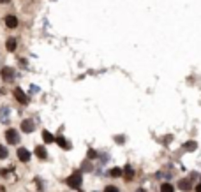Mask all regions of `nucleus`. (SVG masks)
<instances>
[{"instance_id":"obj_19","label":"nucleus","mask_w":201,"mask_h":192,"mask_svg":"<svg viewBox=\"0 0 201 192\" xmlns=\"http://www.w3.org/2000/svg\"><path fill=\"white\" fill-rule=\"evenodd\" d=\"M88 159H97V152H95L94 148L88 150Z\"/></svg>"},{"instance_id":"obj_23","label":"nucleus","mask_w":201,"mask_h":192,"mask_svg":"<svg viewBox=\"0 0 201 192\" xmlns=\"http://www.w3.org/2000/svg\"><path fill=\"white\" fill-rule=\"evenodd\" d=\"M11 0H0V4H9Z\"/></svg>"},{"instance_id":"obj_21","label":"nucleus","mask_w":201,"mask_h":192,"mask_svg":"<svg viewBox=\"0 0 201 192\" xmlns=\"http://www.w3.org/2000/svg\"><path fill=\"white\" fill-rule=\"evenodd\" d=\"M92 167H90V164L88 162H83V171H90Z\"/></svg>"},{"instance_id":"obj_3","label":"nucleus","mask_w":201,"mask_h":192,"mask_svg":"<svg viewBox=\"0 0 201 192\" xmlns=\"http://www.w3.org/2000/svg\"><path fill=\"white\" fill-rule=\"evenodd\" d=\"M14 97H16V100H18V102H21V104H28V100H30V99H28V95L23 92L20 87L14 88Z\"/></svg>"},{"instance_id":"obj_1","label":"nucleus","mask_w":201,"mask_h":192,"mask_svg":"<svg viewBox=\"0 0 201 192\" xmlns=\"http://www.w3.org/2000/svg\"><path fill=\"white\" fill-rule=\"evenodd\" d=\"M65 183L71 187V189H81V183H83L81 173H72L71 176H67L65 178Z\"/></svg>"},{"instance_id":"obj_16","label":"nucleus","mask_w":201,"mask_h":192,"mask_svg":"<svg viewBox=\"0 0 201 192\" xmlns=\"http://www.w3.org/2000/svg\"><path fill=\"white\" fill-rule=\"evenodd\" d=\"M109 175L113 176V178H118V176L124 175V169H122V167H113V169L109 171Z\"/></svg>"},{"instance_id":"obj_17","label":"nucleus","mask_w":201,"mask_h":192,"mask_svg":"<svg viewBox=\"0 0 201 192\" xmlns=\"http://www.w3.org/2000/svg\"><path fill=\"white\" fill-rule=\"evenodd\" d=\"M7 115H9V109H7V108H2V109H0V118H2V122H7Z\"/></svg>"},{"instance_id":"obj_11","label":"nucleus","mask_w":201,"mask_h":192,"mask_svg":"<svg viewBox=\"0 0 201 192\" xmlns=\"http://www.w3.org/2000/svg\"><path fill=\"white\" fill-rule=\"evenodd\" d=\"M43 139H44V143H48V145L49 143H53V141H57V137H55L49 131H46V129L43 131Z\"/></svg>"},{"instance_id":"obj_22","label":"nucleus","mask_w":201,"mask_h":192,"mask_svg":"<svg viewBox=\"0 0 201 192\" xmlns=\"http://www.w3.org/2000/svg\"><path fill=\"white\" fill-rule=\"evenodd\" d=\"M196 192H201V183H198V185H196Z\"/></svg>"},{"instance_id":"obj_9","label":"nucleus","mask_w":201,"mask_h":192,"mask_svg":"<svg viewBox=\"0 0 201 192\" xmlns=\"http://www.w3.org/2000/svg\"><path fill=\"white\" fill-rule=\"evenodd\" d=\"M34 154L37 155V159H41V160H44L46 157H48V152H46V148H44V146H35Z\"/></svg>"},{"instance_id":"obj_10","label":"nucleus","mask_w":201,"mask_h":192,"mask_svg":"<svg viewBox=\"0 0 201 192\" xmlns=\"http://www.w3.org/2000/svg\"><path fill=\"white\" fill-rule=\"evenodd\" d=\"M16 46H18V42H16V39H14V37H9L6 41V50L7 51H14V50H16Z\"/></svg>"},{"instance_id":"obj_15","label":"nucleus","mask_w":201,"mask_h":192,"mask_svg":"<svg viewBox=\"0 0 201 192\" xmlns=\"http://www.w3.org/2000/svg\"><path fill=\"white\" fill-rule=\"evenodd\" d=\"M184 148L187 150V152H194V150L198 148V143H196V141H187L184 145Z\"/></svg>"},{"instance_id":"obj_2","label":"nucleus","mask_w":201,"mask_h":192,"mask_svg":"<svg viewBox=\"0 0 201 192\" xmlns=\"http://www.w3.org/2000/svg\"><path fill=\"white\" fill-rule=\"evenodd\" d=\"M6 141L9 145H18L20 143V136H18L16 129H7L6 131Z\"/></svg>"},{"instance_id":"obj_24","label":"nucleus","mask_w":201,"mask_h":192,"mask_svg":"<svg viewBox=\"0 0 201 192\" xmlns=\"http://www.w3.org/2000/svg\"><path fill=\"white\" fill-rule=\"evenodd\" d=\"M136 192H145V190H143V189H139V190H136Z\"/></svg>"},{"instance_id":"obj_13","label":"nucleus","mask_w":201,"mask_h":192,"mask_svg":"<svg viewBox=\"0 0 201 192\" xmlns=\"http://www.w3.org/2000/svg\"><path fill=\"white\" fill-rule=\"evenodd\" d=\"M57 143H58L60 148H64V150H69V148H71V143L67 141L65 137H57Z\"/></svg>"},{"instance_id":"obj_20","label":"nucleus","mask_w":201,"mask_h":192,"mask_svg":"<svg viewBox=\"0 0 201 192\" xmlns=\"http://www.w3.org/2000/svg\"><path fill=\"white\" fill-rule=\"evenodd\" d=\"M104 192H120V190H118L115 185H108L106 189H104Z\"/></svg>"},{"instance_id":"obj_4","label":"nucleus","mask_w":201,"mask_h":192,"mask_svg":"<svg viewBox=\"0 0 201 192\" xmlns=\"http://www.w3.org/2000/svg\"><path fill=\"white\" fill-rule=\"evenodd\" d=\"M30 157H32V154H30L27 148H23V146L21 148H18V159L21 160V162H28Z\"/></svg>"},{"instance_id":"obj_6","label":"nucleus","mask_w":201,"mask_h":192,"mask_svg":"<svg viewBox=\"0 0 201 192\" xmlns=\"http://www.w3.org/2000/svg\"><path fill=\"white\" fill-rule=\"evenodd\" d=\"M21 131L25 134H30V132L35 131V127H34V122L32 120H23L21 122Z\"/></svg>"},{"instance_id":"obj_5","label":"nucleus","mask_w":201,"mask_h":192,"mask_svg":"<svg viewBox=\"0 0 201 192\" xmlns=\"http://www.w3.org/2000/svg\"><path fill=\"white\" fill-rule=\"evenodd\" d=\"M0 74H2V79L4 81H11L12 78H14V71H12L11 67H2Z\"/></svg>"},{"instance_id":"obj_8","label":"nucleus","mask_w":201,"mask_h":192,"mask_svg":"<svg viewBox=\"0 0 201 192\" xmlns=\"http://www.w3.org/2000/svg\"><path fill=\"white\" fill-rule=\"evenodd\" d=\"M6 27L7 28H16L18 27V18L16 16H6Z\"/></svg>"},{"instance_id":"obj_18","label":"nucleus","mask_w":201,"mask_h":192,"mask_svg":"<svg viewBox=\"0 0 201 192\" xmlns=\"http://www.w3.org/2000/svg\"><path fill=\"white\" fill-rule=\"evenodd\" d=\"M7 154H9V152H7V148H6V146H2V145H0V159H6V157H7Z\"/></svg>"},{"instance_id":"obj_14","label":"nucleus","mask_w":201,"mask_h":192,"mask_svg":"<svg viewBox=\"0 0 201 192\" xmlns=\"http://www.w3.org/2000/svg\"><path fill=\"white\" fill-rule=\"evenodd\" d=\"M161 192H175V187L169 181H164L162 185H161Z\"/></svg>"},{"instance_id":"obj_7","label":"nucleus","mask_w":201,"mask_h":192,"mask_svg":"<svg viewBox=\"0 0 201 192\" xmlns=\"http://www.w3.org/2000/svg\"><path fill=\"white\" fill-rule=\"evenodd\" d=\"M178 189H180V190H184V192H187V190H190V189H192V183H190V180L184 178V180L178 181Z\"/></svg>"},{"instance_id":"obj_12","label":"nucleus","mask_w":201,"mask_h":192,"mask_svg":"<svg viewBox=\"0 0 201 192\" xmlns=\"http://www.w3.org/2000/svg\"><path fill=\"white\" fill-rule=\"evenodd\" d=\"M124 176H125V180L130 181L132 178H134V169L130 167V166H125L124 167Z\"/></svg>"}]
</instances>
